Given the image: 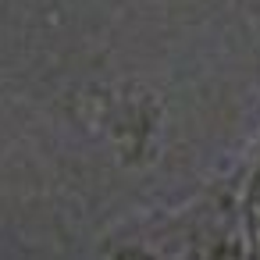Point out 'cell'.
I'll return each mask as SVG.
<instances>
[{
  "label": "cell",
  "instance_id": "2",
  "mask_svg": "<svg viewBox=\"0 0 260 260\" xmlns=\"http://www.w3.org/2000/svg\"><path fill=\"white\" fill-rule=\"evenodd\" d=\"M111 260H157L150 249H143V246H121Z\"/></svg>",
  "mask_w": 260,
  "mask_h": 260
},
{
  "label": "cell",
  "instance_id": "1",
  "mask_svg": "<svg viewBox=\"0 0 260 260\" xmlns=\"http://www.w3.org/2000/svg\"><path fill=\"white\" fill-rule=\"evenodd\" d=\"M246 224V260H260V214L242 217Z\"/></svg>",
  "mask_w": 260,
  "mask_h": 260
}]
</instances>
